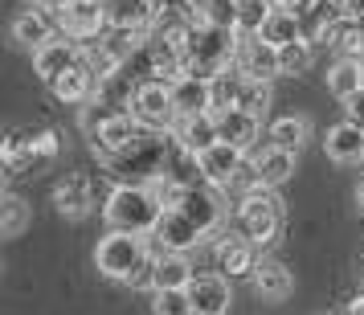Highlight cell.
<instances>
[{
    "label": "cell",
    "instance_id": "cell-41",
    "mask_svg": "<svg viewBox=\"0 0 364 315\" xmlns=\"http://www.w3.org/2000/svg\"><path fill=\"white\" fill-rule=\"evenodd\" d=\"M274 9H291V13H299V9H307V0H270Z\"/></svg>",
    "mask_w": 364,
    "mask_h": 315
},
{
    "label": "cell",
    "instance_id": "cell-11",
    "mask_svg": "<svg viewBox=\"0 0 364 315\" xmlns=\"http://www.w3.org/2000/svg\"><path fill=\"white\" fill-rule=\"evenodd\" d=\"M164 181H172L176 188H197V184H209L205 172H200V151H193L181 135H168V156H164Z\"/></svg>",
    "mask_w": 364,
    "mask_h": 315
},
{
    "label": "cell",
    "instance_id": "cell-26",
    "mask_svg": "<svg viewBox=\"0 0 364 315\" xmlns=\"http://www.w3.org/2000/svg\"><path fill=\"white\" fill-rule=\"evenodd\" d=\"M323 148H328L331 160H340V164H356V160H364V127H356V123L348 119V123H340V127H331L328 132Z\"/></svg>",
    "mask_w": 364,
    "mask_h": 315
},
{
    "label": "cell",
    "instance_id": "cell-37",
    "mask_svg": "<svg viewBox=\"0 0 364 315\" xmlns=\"http://www.w3.org/2000/svg\"><path fill=\"white\" fill-rule=\"evenodd\" d=\"M274 13V4L270 0H237V33H262L266 17Z\"/></svg>",
    "mask_w": 364,
    "mask_h": 315
},
{
    "label": "cell",
    "instance_id": "cell-6",
    "mask_svg": "<svg viewBox=\"0 0 364 315\" xmlns=\"http://www.w3.org/2000/svg\"><path fill=\"white\" fill-rule=\"evenodd\" d=\"M53 21H58V37H70V41H78V46H82V41H95V37H102L111 29L102 0H70Z\"/></svg>",
    "mask_w": 364,
    "mask_h": 315
},
{
    "label": "cell",
    "instance_id": "cell-3",
    "mask_svg": "<svg viewBox=\"0 0 364 315\" xmlns=\"http://www.w3.org/2000/svg\"><path fill=\"white\" fill-rule=\"evenodd\" d=\"M168 135L172 132H144L132 148L115 151L102 160V176H111L115 184H148L164 172L168 156Z\"/></svg>",
    "mask_w": 364,
    "mask_h": 315
},
{
    "label": "cell",
    "instance_id": "cell-20",
    "mask_svg": "<svg viewBox=\"0 0 364 315\" xmlns=\"http://www.w3.org/2000/svg\"><path fill=\"white\" fill-rule=\"evenodd\" d=\"M50 90H53V99L66 102V107H86V102L95 99V90H99V78L78 62V66H70L58 82H50Z\"/></svg>",
    "mask_w": 364,
    "mask_h": 315
},
{
    "label": "cell",
    "instance_id": "cell-7",
    "mask_svg": "<svg viewBox=\"0 0 364 315\" xmlns=\"http://www.w3.org/2000/svg\"><path fill=\"white\" fill-rule=\"evenodd\" d=\"M132 115L148 132H172L176 127V107H172V86L168 82H144L132 99Z\"/></svg>",
    "mask_w": 364,
    "mask_h": 315
},
{
    "label": "cell",
    "instance_id": "cell-13",
    "mask_svg": "<svg viewBox=\"0 0 364 315\" xmlns=\"http://www.w3.org/2000/svg\"><path fill=\"white\" fill-rule=\"evenodd\" d=\"M213 115H217V132H221L225 144H233V148H242V151L262 144L258 139L262 135V115H254L246 107H225V111H213Z\"/></svg>",
    "mask_w": 364,
    "mask_h": 315
},
{
    "label": "cell",
    "instance_id": "cell-27",
    "mask_svg": "<svg viewBox=\"0 0 364 315\" xmlns=\"http://www.w3.org/2000/svg\"><path fill=\"white\" fill-rule=\"evenodd\" d=\"M172 132L181 135L184 144L193 151H205L213 148L217 139H221V132H217V115L213 111H205V115H188V119H176V127Z\"/></svg>",
    "mask_w": 364,
    "mask_h": 315
},
{
    "label": "cell",
    "instance_id": "cell-31",
    "mask_svg": "<svg viewBox=\"0 0 364 315\" xmlns=\"http://www.w3.org/2000/svg\"><path fill=\"white\" fill-rule=\"evenodd\" d=\"M78 62H82V66L90 70L95 78H99V82H107L111 74H119V70H123V62H119L111 50H107V41H102V37H95V41H82V46H78Z\"/></svg>",
    "mask_w": 364,
    "mask_h": 315
},
{
    "label": "cell",
    "instance_id": "cell-42",
    "mask_svg": "<svg viewBox=\"0 0 364 315\" xmlns=\"http://www.w3.org/2000/svg\"><path fill=\"white\" fill-rule=\"evenodd\" d=\"M344 13L348 17H364V0H344Z\"/></svg>",
    "mask_w": 364,
    "mask_h": 315
},
{
    "label": "cell",
    "instance_id": "cell-44",
    "mask_svg": "<svg viewBox=\"0 0 364 315\" xmlns=\"http://www.w3.org/2000/svg\"><path fill=\"white\" fill-rule=\"evenodd\" d=\"M356 205H360V209H364V184H360V188H356Z\"/></svg>",
    "mask_w": 364,
    "mask_h": 315
},
{
    "label": "cell",
    "instance_id": "cell-2",
    "mask_svg": "<svg viewBox=\"0 0 364 315\" xmlns=\"http://www.w3.org/2000/svg\"><path fill=\"white\" fill-rule=\"evenodd\" d=\"M164 201L151 193V184H115L107 193V225L111 230H127V233H151L164 217Z\"/></svg>",
    "mask_w": 364,
    "mask_h": 315
},
{
    "label": "cell",
    "instance_id": "cell-24",
    "mask_svg": "<svg viewBox=\"0 0 364 315\" xmlns=\"http://www.w3.org/2000/svg\"><path fill=\"white\" fill-rule=\"evenodd\" d=\"M323 46L336 50L340 58H356V62H364V25H360V17H340L328 33H323Z\"/></svg>",
    "mask_w": 364,
    "mask_h": 315
},
{
    "label": "cell",
    "instance_id": "cell-9",
    "mask_svg": "<svg viewBox=\"0 0 364 315\" xmlns=\"http://www.w3.org/2000/svg\"><path fill=\"white\" fill-rule=\"evenodd\" d=\"M233 66L242 70L246 78H262V82H270V78H279V74H282L279 46H270V41H262L258 33H242V41H237V58H233Z\"/></svg>",
    "mask_w": 364,
    "mask_h": 315
},
{
    "label": "cell",
    "instance_id": "cell-25",
    "mask_svg": "<svg viewBox=\"0 0 364 315\" xmlns=\"http://www.w3.org/2000/svg\"><path fill=\"white\" fill-rule=\"evenodd\" d=\"M250 279H254V291H258V295H262V299H274V303L295 291L291 270H287L282 262H274V258H262V262L254 266V274H250Z\"/></svg>",
    "mask_w": 364,
    "mask_h": 315
},
{
    "label": "cell",
    "instance_id": "cell-38",
    "mask_svg": "<svg viewBox=\"0 0 364 315\" xmlns=\"http://www.w3.org/2000/svg\"><path fill=\"white\" fill-rule=\"evenodd\" d=\"M151 311H156V315H193V299H188V287L151 291Z\"/></svg>",
    "mask_w": 364,
    "mask_h": 315
},
{
    "label": "cell",
    "instance_id": "cell-36",
    "mask_svg": "<svg viewBox=\"0 0 364 315\" xmlns=\"http://www.w3.org/2000/svg\"><path fill=\"white\" fill-rule=\"evenodd\" d=\"M279 62H282V74H307V70L315 66V41L299 37V41H291V46H282Z\"/></svg>",
    "mask_w": 364,
    "mask_h": 315
},
{
    "label": "cell",
    "instance_id": "cell-5",
    "mask_svg": "<svg viewBox=\"0 0 364 315\" xmlns=\"http://www.w3.org/2000/svg\"><path fill=\"white\" fill-rule=\"evenodd\" d=\"M148 258H151L148 233H127V230H111L95 250V266L107 279H119V282H127Z\"/></svg>",
    "mask_w": 364,
    "mask_h": 315
},
{
    "label": "cell",
    "instance_id": "cell-39",
    "mask_svg": "<svg viewBox=\"0 0 364 315\" xmlns=\"http://www.w3.org/2000/svg\"><path fill=\"white\" fill-rule=\"evenodd\" d=\"M237 107H246L254 115H266V107H270V82L246 78V90H242V102H237Z\"/></svg>",
    "mask_w": 364,
    "mask_h": 315
},
{
    "label": "cell",
    "instance_id": "cell-33",
    "mask_svg": "<svg viewBox=\"0 0 364 315\" xmlns=\"http://www.w3.org/2000/svg\"><path fill=\"white\" fill-rule=\"evenodd\" d=\"M62 151V139L53 127H41V132H29V148H25V172L33 168H50Z\"/></svg>",
    "mask_w": 364,
    "mask_h": 315
},
{
    "label": "cell",
    "instance_id": "cell-22",
    "mask_svg": "<svg viewBox=\"0 0 364 315\" xmlns=\"http://www.w3.org/2000/svg\"><path fill=\"white\" fill-rule=\"evenodd\" d=\"M111 29H148L156 21V0H102Z\"/></svg>",
    "mask_w": 364,
    "mask_h": 315
},
{
    "label": "cell",
    "instance_id": "cell-29",
    "mask_svg": "<svg viewBox=\"0 0 364 315\" xmlns=\"http://www.w3.org/2000/svg\"><path fill=\"white\" fill-rule=\"evenodd\" d=\"M193 266L184 258L181 250H168L164 258H156V282H151V291H172V287H188L193 282Z\"/></svg>",
    "mask_w": 364,
    "mask_h": 315
},
{
    "label": "cell",
    "instance_id": "cell-28",
    "mask_svg": "<svg viewBox=\"0 0 364 315\" xmlns=\"http://www.w3.org/2000/svg\"><path fill=\"white\" fill-rule=\"evenodd\" d=\"M307 135H311V123H307V119L282 115V119H274V123L266 127V144H270V148H282V151H295L299 156V148L307 144Z\"/></svg>",
    "mask_w": 364,
    "mask_h": 315
},
{
    "label": "cell",
    "instance_id": "cell-4",
    "mask_svg": "<svg viewBox=\"0 0 364 315\" xmlns=\"http://www.w3.org/2000/svg\"><path fill=\"white\" fill-rule=\"evenodd\" d=\"M233 230L242 233V237H250L258 250L270 246V242H279V233H282V201H279V193L266 188V184H258L254 193L237 197V205H233Z\"/></svg>",
    "mask_w": 364,
    "mask_h": 315
},
{
    "label": "cell",
    "instance_id": "cell-19",
    "mask_svg": "<svg viewBox=\"0 0 364 315\" xmlns=\"http://www.w3.org/2000/svg\"><path fill=\"white\" fill-rule=\"evenodd\" d=\"M172 107H176V119L205 115V111H213V86L205 82V78L184 74V78L172 82Z\"/></svg>",
    "mask_w": 364,
    "mask_h": 315
},
{
    "label": "cell",
    "instance_id": "cell-17",
    "mask_svg": "<svg viewBox=\"0 0 364 315\" xmlns=\"http://www.w3.org/2000/svg\"><path fill=\"white\" fill-rule=\"evenodd\" d=\"M242 164H246V151L225 144V139H217L213 148L200 151V172H205V181L217 184V188H225V184L242 172Z\"/></svg>",
    "mask_w": 364,
    "mask_h": 315
},
{
    "label": "cell",
    "instance_id": "cell-21",
    "mask_svg": "<svg viewBox=\"0 0 364 315\" xmlns=\"http://www.w3.org/2000/svg\"><path fill=\"white\" fill-rule=\"evenodd\" d=\"M13 37H17L21 46H29V50H41L46 41L58 37V21H53L50 13H41L37 4H29V9L17 13V21H13Z\"/></svg>",
    "mask_w": 364,
    "mask_h": 315
},
{
    "label": "cell",
    "instance_id": "cell-14",
    "mask_svg": "<svg viewBox=\"0 0 364 315\" xmlns=\"http://www.w3.org/2000/svg\"><path fill=\"white\" fill-rule=\"evenodd\" d=\"M53 209L70 221L86 217L95 209V181L86 172H70L66 181H58V188H53Z\"/></svg>",
    "mask_w": 364,
    "mask_h": 315
},
{
    "label": "cell",
    "instance_id": "cell-30",
    "mask_svg": "<svg viewBox=\"0 0 364 315\" xmlns=\"http://www.w3.org/2000/svg\"><path fill=\"white\" fill-rule=\"evenodd\" d=\"M328 90L336 99H352L356 90H364V62H356V58H336V66L328 70Z\"/></svg>",
    "mask_w": 364,
    "mask_h": 315
},
{
    "label": "cell",
    "instance_id": "cell-43",
    "mask_svg": "<svg viewBox=\"0 0 364 315\" xmlns=\"http://www.w3.org/2000/svg\"><path fill=\"white\" fill-rule=\"evenodd\" d=\"M348 311H352V315H364V295H360V291H356V299L348 303Z\"/></svg>",
    "mask_w": 364,
    "mask_h": 315
},
{
    "label": "cell",
    "instance_id": "cell-32",
    "mask_svg": "<svg viewBox=\"0 0 364 315\" xmlns=\"http://www.w3.org/2000/svg\"><path fill=\"white\" fill-rule=\"evenodd\" d=\"M262 41H270V46H291V41H299L303 37V21H299V13H291V9H274L270 17H266L262 25Z\"/></svg>",
    "mask_w": 364,
    "mask_h": 315
},
{
    "label": "cell",
    "instance_id": "cell-8",
    "mask_svg": "<svg viewBox=\"0 0 364 315\" xmlns=\"http://www.w3.org/2000/svg\"><path fill=\"white\" fill-rule=\"evenodd\" d=\"M262 262L258 258V246L242 237L237 230H221L213 237V270H221L225 279H242V274H254V266Z\"/></svg>",
    "mask_w": 364,
    "mask_h": 315
},
{
    "label": "cell",
    "instance_id": "cell-15",
    "mask_svg": "<svg viewBox=\"0 0 364 315\" xmlns=\"http://www.w3.org/2000/svg\"><path fill=\"white\" fill-rule=\"evenodd\" d=\"M246 160L254 164L258 172V181L266 188H279V184L291 181V172H295V151H282V148H270V144H254L246 151Z\"/></svg>",
    "mask_w": 364,
    "mask_h": 315
},
{
    "label": "cell",
    "instance_id": "cell-45",
    "mask_svg": "<svg viewBox=\"0 0 364 315\" xmlns=\"http://www.w3.org/2000/svg\"><path fill=\"white\" fill-rule=\"evenodd\" d=\"M193 315H197V311H193Z\"/></svg>",
    "mask_w": 364,
    "mask_h": 315
},
{
    "label": "cell",
    "instance_id": "cell-18",
    "mask_svg": "<svg viewBox=\"0 0 364 315\" xmlns=\"http://www.w3.org/2000/svg\"><path fill=\"white\" fill-rule=\"evenodd\" d=\"M151 233H156V237H160V242H164L168 250H181V254H188V250L200 246V242H209V237H205V233H200L197 225H193V221H188V217L181 213V209H172V205L164 209L160 225H156Z\"/></svg>",
    "mask_w": 364,
    "mask_h": 315
},
{
    "label": "cell",
    "instance_id": "cell-16",
    "mask_svg": "<svg viewBox=\"0 0 364 315\" xmlns=\"http://www.w3.org/2000/svg\"><path fill=\"white\" fill-rule=\"evenodd\" d=\"M70 66H78V41L70 37H53L41 50H33V70L41 82H58Z\"/></svg>",
    "mask_w": 364,
    "mask_h": 315
},
{
    "label": "cell",
    "instance_id": "cell-10",
    "mask_svg": "<svg viewBox=\"0 0 364 315\" xmlns=\"http://www.w3.org/2000/svg\"><path fill=\"white\" fill-rule=\"evenodd\" d=\"M144 132H148V127H144V123L132 115V111H123V115L107 119V123H99V127L90 132V151H95L99 160H107V156H115V151L132 148V144H135Z\"/></svg>",
    "mask_w": 364,
    "mask_h": 315
},
{
    "label": "cell",
    "instance_id": "cell-12",
    "mask_svg": "<svg viewBox=\"0 0 364 315\" xmlns=\"http://www.w3.org/2000/svg\"><path fill=\"white\" fill-rule=\"evenodd\" d=\"M188 299H193V311L197 315H225L230 311V279H225L221 270L193 274V282H188Z\"/></svg>",
    "mask_w": 364,
    "mask_h": 315
},
{
    "label": "cell",
    "instance_id": "cell-40",
    "mask_svg": "<svg viewBox=\"0 0 364 315\" xmlns=\"http://www.w3.org/2000/svg\"><path fill=\"white\" fill-rule=\"evenodd\" d=\"M344 107H348V119H352L356 127H364V90H356L352 99H344Z\"/></svg>",
    "mask_w": 364,
    "mask_h": 315
},
{
    "label": "cell",
    "instance_id": "cell-35",
    "mask_svg": "<svg viewBox=\"0 0 364 315\" xmlns=\"http://www.w3.org/2000/svg\"><path fill=\"white\" fill-rule=\"evenodd\" d=\"M29 225H33V209L21 197L9 193V197L0 201V233H4V237H21Z\"/></svg>",
    "mask_w": 364,
    "mask_h": 315
},
{
    "label": "cell",
    "instance_id": "cell-34",
    "mask_svg": "<svg viewBox=\"0 0 364 315\" xmlns=\"http://www.w3.org/2000/svg\"><path fill=\"white\" fill-rule=\"evenodd\" d=\"M209 86H213V111H225V107H237V102H242L246 74H242L237 66H230V70H221Z\"/></svg>",
    "mask_w": 364,
    "mask_h": 315
},
{
    "label": "cell",
    "instance_id": "cell-1",
    "mask_svg": "<svg viewBox=\"0 0 364 315\" xmlns=\"http://www.w3.org/2000/svg\"><path fill=\"white\" fill-rule=\"evenodd\" d=\"M237 41H242V33L230 29V25H193L188 46H184V70H188L193 78L213 82L221 70L233 66Z\"/></svg>",
    "mask_w": 364,
    "mask_h": 315
},
{
    "label": "cell",
    "instance_id": "cell-23",
    "mask_svg": "<svg viewBox=\"0 0 364 315\" xmlns=\"http://www.w3.org/2000/svg\"><path fill=\"white\" fill-rule=\"evenodd\" d=\"M340 17H348L344 0H307V9H299L303 37H307V41H323V33H328Z\"/></svg>",
    "mask_w": 364,
    "mask_h": 315
}]
</instances>
